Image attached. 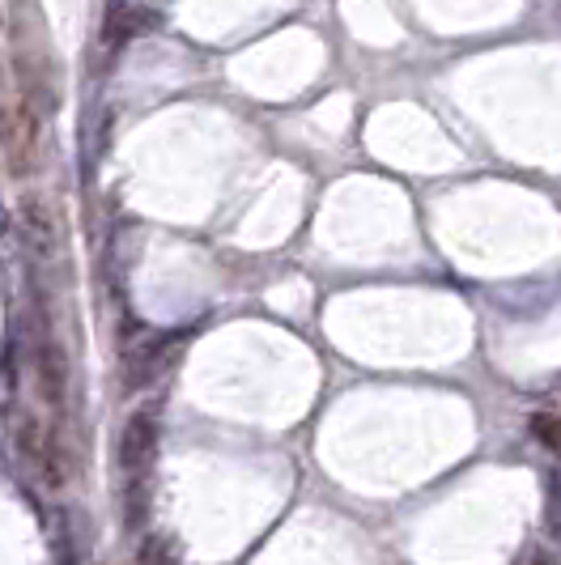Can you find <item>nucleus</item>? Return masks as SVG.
Here are the masks:
<instances>
[{
    "label": "nucleus",
    "mask_w": 561,
    "mask_h": 565,
    "mask_svg": "<svg viewBox=\"0 0 561 565\" xmlns=\"http://www.w3.org/2000/svg\"><path fill=\"white\" fill-rule=\"evenodd\" d=\"M13 438H18V451L27 455L30 463L43 472V468H47V443H52V434H43L39 417L18 413V417H13Z\"/></svg>",
    "instance_id": "4"
},
{
    "label": "nucleus",
    "mask_w": 561,
    "mask_h": 565,
    "mask_svg": "<svg viewBox=\"0 0 561 565\" xmlns=\"http://www.w3.org/2000/svg\"><path fill=\"white\" fill-rule=\"evenodd\" d=\"M4 234H9V209L0 204V238H4Z\"/></svg>",
    "instance_id": "10"
},
{
    "label": "nucleus",
    "mask_w": 561,
    "mask_h": 565,
    "mask_svg": "<svg viewBox=\"0 0 561 565\" xmlns=\"http://www.w3.org/2000/svg\"><path fill=\"white\" fill-rule=\"evenodd\" d=\"M137 565H174V544L167 536H145L137 548Z\"/></svg>",
    "instance_id": "7"
},
{
    "label": "nucleus",
    "mask_w": 561,
    "mask_h": 565,
    "mask_svg": "<svg viewBox=\"0 0 561 565\" xmlns=\"http://www.w3.org/2000/svg\"><path fill=\"white\" fill-rule=\"evenodd\" d=\"M523 565H558V562H553V557H549L544 548H532V553L523 557Z\"/></svg>",
    "instance_id": "9"
},
{
    "label": "nucleus",
    "mask_w": 561,
    "mask_h": 565,
    "mask_svg": "<svg viewBox=\"0 0 561 565\" xmlns=\"http://www.w3.org/2000/svg\"><path fill=\"white\" fill-rule=\"evenodd\" d=\"M544 493H549L544 523H549V536L561 544V468H553V472H549V481H544Z\"/></svg>",
    "instance_id": "8"
},
{
    "label": "nucleus",
    "mask_w": 561,
    "mask_h": 565,
    "mask_svg": "<svg viewBox=\"0 0 561 565\" xmlns=\"http://www.w3.org/2000/svg\"><path fill=\"white\" fill-rule=\"evenodd\" d=\"M162 443V408L158 399H145L128 413L119 429V472H124V523L128 532H140L149 519V493H154V463Z\"/></svg>",
    "instance_id": "1"
},
{
    "label": "nucleus",
    "mask_w": 561,
    "mask_h": 565,
    "mask_svg": "<svg viewBox=\"0 0 561 565\" xmlns=\"http://www.w3.org/2000/svg\"><path fill=\"white\" fill-rule=\"evenodd\" d=\"M18 230H22V243H27L30 255L52 259L60 252L56 213H52V204L43 196H22V204H18Z\"/></svg>",
    "instance_id": "2"
},
{
    "label": "nucleus",
    "mask_w": 561,
    "mask_h": 565,
    "mask_svg": "<svg viewBox=\"0 0 561 565\" xmlns=\"http://www.w3.org/2000/svg\"><path fill=\"white\" fill-rule=\"evenodd\" d=\"M528 429H532V438L544 447V451H553L561 459V417L558 413H532Z\"/></svg>",
    "instance_id": "6"
},
{
    "label": "nucleus",
    "mask_w": 561,
    "mask_h": 565,
    "mask_svg": "<svg viewBox=\"0 0 561 565\" xmlns=\"http://www.w3.org/2000/svg\"><path fill=\"white\" fill-rule=\"evenodd\" d=\"M34 370H39V396L52 408H64V392H68V362H64V349L52 337L39 340V353H34Z\"/></svg>",
    "instance_id": "3"
},
{
    "label": "nucleus",
    "mask_w": 561,
    "mask_h": 565,
    "mask_svg": "<svg viewBox=\"0 0 561 565\" xmlns=\"http://www.w3.org/2000/svg\"><path fill=\"white\" fill-rule=\"evenodd\" d=\"M137 30H133V4H107V13H103V39H107V47H119V43H128Z\"/></svg>",
    "instance_id": "5"
}]
</instances>
